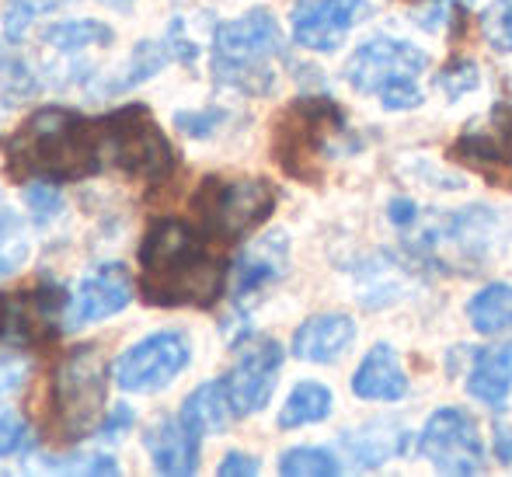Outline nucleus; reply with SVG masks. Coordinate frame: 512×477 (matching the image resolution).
<instances>
[{"instance_id": "nucleus-12", "label": "nucleus", "mask_w": 512, "mask_h": 477, "mask_svg": "<svg viewBox=\"0 0 512 477\" xmlns=\"http://www.w3.org/2000/svg\"><path fill=\"white\" fill-rule=\"evenodd\" d=\"M418 450L443 474H478L485 467V443L478 422L464 408H439L425 422Z\"/></svg>"}, {"instance_id": "nucleus-29", "label": "nucleus", "mask_w": 512, "mask_h": 477, "mask_svg": "<svg viewBox=\"0 0 512 477\" xmlns=\"http://www.w3.org/2000/svg\"><path fill=\"white\" fill-rule=\"evenodd\" d=\"M481 35L495 53H512V0H495L481 11Z\"/></svg>"}, {"instance_id": "nucleus-6", "label": "nucleus", "mask_w": 512, "mask_h": 477, "mask_svg": "<svg viewBox=\"0 0 512 477\" xmlns=\"http://www.w3.org/2000/svg\"><path fill=\"white\" fill-rule=\"evenodd\" d=\"M429 70V53L408 39H373L359 42V49L345 63V81L352 91L377 98L391 112H411L425 101L422 74Z\"/></svg>"}, {"instance_id": "nucleus-2", "label": "nucleus", "mask_w": 512, "mask_h": 477, "mask_svg": "<svg viewBox=\"0 0 512 477\" xmlns=\"http://www.w3.org/2000/svg\"><path fill=\"white\" fill-rule=\"evenodd\" d=\"M4 168L18 185L95 178L105 171L102 126L74 108H39L4 140Z\"/></svg>"}, {"instance_id": "nucleus-27", "label": "nucleus", "mask_w": 512, "mask_h": 477, "mask_svg": "<svg viewBox=\"0 0 512 477\" xmlns=\"http://www.w3.org/2000/svg\"><path fill=\"white\" fill-rule=\"evenodd\" d=\"M279 474L290 477H335L342 474V464L335 460V453L324 446H293L279 457Z\"/></svg>"}, {"instance_id": "nucleus-34", "label": "nucleus", "mask_w": 512, "mask_h": 477, "mask_svg": "<svg viewBox=\"0 0 512 477\" xmlns=\"http://www.w3.org/2000/svg\"><path fill=\"white\" fill-rule=\"evenodd\" d=\"M28 258V241L21 234H14L11 227L0 230V279L18 272Z\"/></svg>"}, {"instance_id": "nucleus-10", "label": "nucleus", "mask_w": 512, "mask_h": 477, "mask_svg": "<svg viewBox=\"0 0 512 477\" xmlns=\"http://www.w3.org/2000/svg\"><path fill=\"white\" fill-rule=\"evenodd\" d=\"M70 296L60 286H39L25 293H0V345L32 349L46 345L67 328Z\"/></svg>"}, {"instance_id": "nucleus-28", "label": "nucleus", "mask_w": 512, "mask_h": 477, "mask_svg": "<svg viewBox=\"0 0 512 477\" xmlns=\"http://www.w3.org/2000/svg\"><path fill=\"white\" fill-rule=\"evenodd\" d=\"M436 88L443 91L450 101L464 98V95H474V91L481 88V70L474 60H467V56H457V60H450L443 70H439L436 77Z\"/></svg>"}, {"instance_id": "nucleus-24", "label": "nucleus", "mask_w": 512, "mask_h": 477, "mask_svg": "<svg viewBox=\"0 0 512 477\" xmlns=\"http://www.w3.org/2000/svg\"><path fill=\"white\" fill-rule=\"evenodd\" d=\"M46 42L49 49H60L67 56H77L91 46H112L115 32L112 25L95 18H70V21H56V25L46 28Z\"/></svg>"}, {"instance_id": "nucleus-32", "label": "nucleus", "mask_w": 512, "mask_h": 477, "mask_svg": "<svg viewBox=\"0 0 512 477\" xmlns=\"http://www.w3.org/2000/svg\"><path fill=\"white\" fill-rule=\"evenodd\" d=\"M32 450V432L14 411H0V457H18Z\"/></svg>"}, {"instance_id": "nucleus-13", "label": "nucleus", "mask_w": 512, "mask_h": 477, "mask_svg": "<svg viewBox=\"0 0 512 477\" xmlns=\"http://www.w3.org/2000/svg\"><path fill=\"white\" fill-rule=\"evenodd\" d=\"M279 370H283V345L272 342V338H248L237 349L234 366L223 377L230 408H234L237 418L255 415V411H262L272 401Z\"/></svg>"}, {"instance_id": "nucleus-17", "label": "nucleus", "mask_w": 512, "mask_h": 477, "mask_svg": "<svg viewBox=\"0 0 512 477\" xmlns=\"http://www.w3.org/2000/svg\"><path fill=\"white\" fill-rule=\"evenodd\" d=\"M352 342H356V321L349 314H317L307 317L297 331H293V356L300 363L314 366H335L338 359L349 356Z\"/></svg>"}, {"instance_id": "nucleus-14", "label": "nucleus", "mask_w": 512, "mask_h": 477, "mask_svg": "<svg viewBox=\"0 0 512 477\" xmlns=\"http://www.w3.org/2000/svg\"><path fill=\"white\" fill-rule=\"evenodd\" d=\"M370 14V0H300L293 7V42L314 53H335Z\"/></svg>"}, {"instance_id": "nucleus-15", "label": "nucleus", "mask_w": 512, "mask_h": 477, "mask_svg": "<svg viewBox=\"0 0 512 477\" xmlns=\"http://www.w3.org/2000/svg\"><path fill=\"white\" fill-rule=\"evenodd\" d=\"M129 300H133V276H129L126 265H98L91 276H84V283L77 286V296L70 300L67 328H84V324L105 321V317L126 310Z\"/></svg>"}, {"instance_id": "nucleus-8", "label": "nucleus", "mask_w": 512, "mask_h": 477, "mask_svg": "<svg viewBox=\"0 0 512 477\" xmlns=\"http://www.w3.org/2000/svg\"><path fill=\"white\" fill-rule=\"evenodd\" d=\"M276 199V189L265 178L209 175L192 195V216L209 237H216L220 244H234L269 220Z\"/></svg>"}, {"instance_id": "nucleus-41", "label": "nucleus", "mask_w": 512, "mask_h": 477, "mask_svg": "<svg viewBox=\"0 0 512 477\" xmlns=\"http://www.w3.org/2000/svg\"><path fill=\"white\" fill-rule=\"evenodd\" d=\"M450 4H474V0H450Z\"/></svg>"}, {"instance_id": "nucleus-40", "label": "nucleus", "mask_w": 512, "mask_h": 477, "mask_svg": "<svg viewBox=\"0 0 512 477\" xmlns=\"http://www.w3.org/2000/svg\"><path fill=\"white\" fill-rule=\"evenodd\" d=\"M499 457L506 460V464L512 460V429H502L499 432Z\"/></svg>"}, {"instance_id": "nucleus-1", "label": "nucleus", "mask_w": 512, "mask_h": 477, "mask_svg": "<svg viewBox=\"0 0 512 477\" xmlns=\"http://www.w3.org/2000/svg\"><path fill=\"white\" fill-rule=\"evenodd\" d=\"M136 265V293L150 307H213L230 272L220 241L199 223L175 216L150 223L136 251Z\"/></svg>"}, {"instance_id": "nucleus-31", "label": "nucleus", "mask_w": 512, "mask_h": 477, "mask_svg": "<svg viewBox=\"0 0 512 477\" xmlns=\"http://www.w3.org/2000/svg\"><path fill=\"white\" fill-rule=\"evenodd\" d=\"M39 0H7L4 7V35L7 42H21L28 35V28L39 18Z\"/></svg>"}, {"instance_id": "nucleus-25", "label": "nucleus", "mask_w": 512, "mask_h": 477, "mask_svg": "<svg viewBox=\"0 0 512 477\" xmlns=\"http://www.w3.org/2000/svg\"><path fill=\"white\" fill-rule=\"evenodd\" d=\"M171 46L168 42H154V39H143L140 46L129 53V60H126V74H119L115 81H108L102 84V88L108 91V95H119V91H129V88H136V84H143V81H150V77L157 74V70L164 67V63L171 60Z\"/></svg>"}, {"instance_id": "nucleus-16", "label": "nucleus", "mask_w": 512, "mask_h": 477, "mask_svg": "<svg viewBox=\"0 0 512 477\" xmlns=\"http://www.w3.org/2000/svg\"><path fill=\"white\" fill-rule=\"evenodd\" d=\"M199 443H203V432L192 422H185L182 415L150 425V432L143 436V446L154 460V471L171 477L199 471Z\"/></svg>"}, {"instance_id": "nucleus-11", "label": "nucleus", "mask_w": 512, "mask_h": 477, "mask_svg": "<svg viewBox=\"0 0 512 477\" xmlns=\"http://www.w3.org/2000/svg\"><path fill=\"white\" fill-rule=\"evenodd\" d=\"M450 161L512 192V105H495L485 119L471 122L450 143Z\"/></svg>"}, {"instance_id": "nucleus-3", "label": "nucleus", "mask_w": 512, "mask_h": 477, "mask_svg": "<svg viewBox=\"0 0 512 477\" xmlns=\"http://www.w3.org/2000/svg\"><path fill=\"white\" fill-rule=\"evenodd\" d=\"M108 415V366L98 345H77L56 363L49 377L46 432L53 443L70 446L102 429Z\"/></svg>"}, {"instance_id": "nucleus-33", "label": "nucleus", "mask_w": 512, "mask_h": 477, "mask_svg": "<svg viewBox=\"0 0 512 477\" xmlns=\"http://www.w3.org/2000/svg\"><path fill=\"white\" fill-rule=\"evenodd\" d=\"M25 202H28V209H32V216L39 223H49L63 209L60 192H56V185H49V182H32V185H28Z\"/></svg>"}, {"instance_id": "nucleus-21", "label": "nucleus", "mask_w": 512, "mask_h": 477, "mask_svg": "<svg viewBox=\"0 0 512 477\" xmlns=\"http://www.w3.org/2000/svg\"><path fill=\"white\" fill-rule=\"evenodd\" d=\"M182 418L192 422L199 432H223L234 418V408H230V397L223 380H209L203 387H196L182 404Z\"/></svg>"}, {"instance_id": "nucleus-20", "label": "nucleus", "mask_w": 512, "mask_h": 477, "mask_svg": "<svg viewBox=\"0 0 512 477\" xmlns=\"http://www.w3.org/2000/svg\"><path fill=\"white\" fill-rule=\"evenodd\" d=\"M467 394L488 408H502L512 394V349H481L467 370Z\"/></svg>"}, {"instance_id": "nucleus-7", "label": "nucleus", "mask_w": 512, "mask_h": 477, "mask_svg": "<svg viewBox=\"0 0 512 477\" xmlns=\"http://www.w3.org/2000/svg\"><path fill=\"white\" fill-rule=\"evenodd\" d=\"M102 126L105 168L122 171L133 182H168L178 168V154L147 105H122L98 119Z\"/></svg>"}, {"instance_id": "nucleus-37", "label": "nucleus", "mask_w": 512, "mask_h": 477, "mask_svg": "<svg viewBox=\"0 0 512 477\" xmlns=\"http://www.w3.org/2000/svg\"><path fill=\"white\" fill-rule=\"evenodd\" d=\"M136 422V415L133 411L126 408V404H115V408H108V415H105V422H102V436H108V439H115V436H122V432L129 429V425Z\"/></svg>"}, {"instance_id": "nucleus-4", "label": "nucleus", "mask_w": 512, "mask_h": 477, "mask_svg": "<svg viewBox=\"0 0 512 477\" xmlns=\"http://www.w3.org/2000/svg\"><path fill=\"white\" fill-rule=\"evenodd\" d=\"M345 133V112L328 95L293 98L272 122V161L293 182L317 185Z\"/></svg>"}, {"instance_id": "nucleus-26", "label": "nucleus", "mask_w": 512, "mask_h": 477, "mask_svg": "<svg viewBox=\"0 0 512 477\" xmlns=\"http://www.w3.org/2000/svg\"><path fill=\"white\" fill-rule=\"evenodd\" d=\"M345 446L349 453L359 460L363 467H377L384 464L391 453H401L405 450V432H380V429H359L352 436H345Z\"/></svg>"}, {"instance_id": "nucleus-23", "label": "nucleus", "mask_w": 512, "mask_h": 477, "mask_svg": "<svg viewBox=\"0 0 512 477\" xmlns=\"http://www.w3.org/2000/svg\"><path fill=\"white\" fill-rule=\"evenodd\" d=\"M335 408V397L324 383L304 380L290 390L283 411H279V429H304V425H317L331 415Z\"/></svg>"}, {"instance_id": "nucleus-22", "label": "nucleus", "mask_w": 512, "mask_h": 477, "mask_svg": "<svg viewBox=\"0 0 512 477\" xmlns=\"http://www.w3.org/2000/svg\"><path fill=\"white\" fill-rule=\"evenodd\" d=\"M467 321L478 335H502L512 328V286L492 283L481 286L478 293L467 300Z\"/></svg>"}, {"instance_id": "nucleus-36", "label": "nucleus", "mask_w": 512, "mask_h": 477, "mask_svg": "<svg viewBox=\"0 0 512 477\" xmlns=\"http://www.w3.org/2000/svg\"><path fill=\"white\" fill-rule=\"evenodd\" d=\"M262 471V464H258V457H251V453H227V457L220 460V467H216V474L220 477H255Z\"/></svg>"}, {"instance_id": "nucleus-5", "label": "nucleus", "mask_w": 512, "mask_h": 477, "mask_svg": "<svg viewBox=\"0 0 512 477\" xmlns=\"http://www.w3.org/2000/svg\"><path fill=\"white\" fill-rule=\"evenodd\" d=\"M279 56H283V28L265 7L223 21L213 32V77L230 91L269 95L276 84Z\"/></svg>"}, {"instance_id": "nucleus-39", "label": "nucleus", "mask_w": 512, "mask_h": 477, "mask_svg": "<svg viewBox=\"0 0 512 477\" xmlns=\"http://www.w3.org/2000/svg\"><path fill=\"white\" fill-rule=\"evenodd\" d=\"M21 363H14V359H0V397L11 394V390L21 387Z\"/></svg>"}, {"instance_id": "nucleus-30", "label": "nucleus", "mask_w": 512, "mask_h": 477, "mask_svg": "<svg viewBox=\"0 0 512 477\" xmlns=\"http://www.w3.org/2000/svg\"><path fill=\"white\" fill-rule=\"evenodd\" d=\"M46 471L53 474H119V464H115L108 453H77V457H53L46 460Z\"/></svg>"}, {"instance_id": "nucleus-19", "label": "nucleus", "mask_w": 512, "mask_h": 477, "mask_svg": "<svg viewBox=\"0 0 512 477\" xmlns=\"http://www.w3.org/2000/svg\"><path fill=\"white\" fill-rule=\"evenodd\" d=\"M352 394L359 401H401L408 394V373L405 363L391 345H373L363 356L359 370L352 373Z\"/></svg>"}, {"instance_id": "nucleus-35", "label": "nucleus", "mask_w": 512, "mask_h": 477, "mask_svg": "<svg viewBox=\"0 0 512 477\" xmlns=\"http://www.w3.org/2000/svg\"><path fill=\"white\" fill-rule=\"evenodd\" d=\"M223 122V112H216V108H206V112H178L175 115V126L182 129V133L189 136H209L216 126Z\"/></svg>"}, {"instance_id": "nucleus-18", "label": "nucleus", "mask_w": 512, "mask_h": 477, "mask_svg": "<svg viewBox=\"0 0 512 477\" xmlns=\"http://www.w3.org/2000/svg\"><path fill=\"white\" fill-rule=\"evenodd\" d=\"M286 262H290V241L286 234H269L255 241L234 265V300H248L258 296L262 289L286 276Z\"/></svg>"}, {"instance_id": "nucleus-38", "label": "nucleus", "mask_w": 512, "mask_h": 477, "mask_svg": "<svg viewBox=\"0 0 512 477\" xmlns=\"http://www.w3.org/2000/svg\"><path fill=\"white\" fill-rule=\"evenodd\" d=\"M391 223L398 230H411L418 223V209H415V202L411 199H394L391 202Z\"/></svg>"}, {"instance_id": "nucleus-9", "label": "nucleus", "mask_w": 512, "mask_h": 477, "mask_svg": "<svg viewBox=\"0 0 512 477\" xmlns=\"http://www.w3.org/2000/svg\"><path fill=\"white\" fill-rule=\"evenodd\" d=\"M192 363V342L182 331H154L129 345L112 366L115 387L126 394H157L171 387Z\"/></svg>"}]
</instances>
